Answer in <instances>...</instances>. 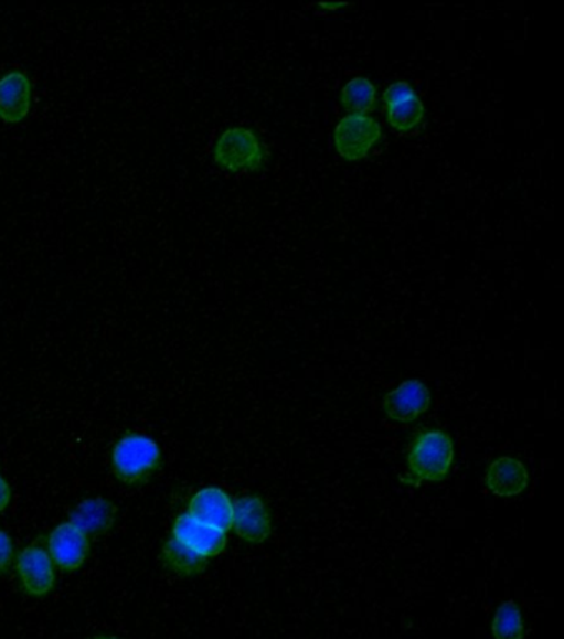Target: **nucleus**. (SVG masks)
I'll list each match as a JSON object with an SVG mask.
<instances>
[{
  "label": "nucleus",
  "instance_id": "20e7f679",
  "mask_svg": "<svg viewBox=\"0 0 564 639\" xmlns=\"http://www.w3.org/2000/svg\"><path fill=\"white\" fill-rule=\"evenodd\" d=\"M383 138L376 119L368 115H348L340 119L333 131L334 149L344 161L357 162L366 158Z\"/></svg>",
  "mask_w": 564,
  "mask_h": 639
},
{
  "label": "nucleus",
  "instance_id": "a211bd4d",
  "mask_svg": "<svg viewBox=\"0 0 564 639\" xmlns=\"http://www.w3.org/2000/svg\"><path fill=\"white\" fill-rule=\"evenodd\" d=\"M416 92H414V86L409 82H394L384 89L383 102L386 108L391 106L403 105L407 99L414 98Z\"/></svg>",
  "mask_w": 564,
  "mask_h": 639
},
{
  "label": "nucleus",
  "instance_id": "aec40b11",
  "mask_svg": "<svg viewBox=\"0 0 564 639\" xmlns=\"http://www.w3.org/2000/svg\"><path fill=\"white\" fill-rule=\"evenodd\" d=\"M10 497H12V492H10V486L7 483L6 479L0 477V512L7 509L9 505Z\"/></svg>",
  "mask_w": 564,
  "mask_h": 639
},
{
  "label": "nucleus",
  "instance_id": "9d476101",
  "mask_svg": "<svg viewBox=\"0 0 564 639\" xmlns=\"http://www.w3.org/2000/svg\"><path fill=\"white\" fill-rule=\"evenodd\" d=\"M172 536L204 558L221 555L227 545V536L224 532L202 525L189 513L175 519L174 525H172Z\"/></svg>",
  "mask_w": 564,
  "mask_h": 639
},
{
  "label": "nucleus",
  "instance_id": "2eb2a0df",
  "mask_svg": "<svg viewBox=\"0 0 564 639\" xmlns=\"http://www.w3.org/2000/svg\"><path fill=\"white\" fill-rule=\"evenodd\" d=\"M162 560L168 568L184 576L198 575L207 565V558L192 552L191 549L178 542L174 536L162 546Z\"/></svg>",
  "mask_w": 564,
  "mask_h": 639
},
{
  "label": "nucleus",
  "instance_id": "6ab92c4d",
  "mask_svg": "<svg viewBox=\"0 0 564 639\" xmlns=\"http://www.w3.org/2000/svg\"><path fill=\"white\" fill-rule=\"evenodd\" d=\"M13 562V545L6 532H0V575L7 572Z\"/></svg>",
  "mask_w": 564,
  "mask_h": 639
},
{
  "label": "nucleus",
  "instance_id": "dca6fc26",
  "mask_svg": "<svg viewBox=\"0 0 564 639\" xmlns=\"http://www.w3.org/2000/svg\"><path fill=\"white\" fill-rule=\"evenodd\" d=\"M492 635L496 639H523L525 622L522 609L515 601H506L497 609L492 621Z\"/></svg>",
  "mask_w": 564,
  "mask_h": 639
},
{
  "label": "nucleus",
  "instance_id": "9b49d317",
  "mask_svg": "<svg viewBox=\"0 0 564 639\" xmlns=\"http://www.w3.org/2000/svg\"><path fill=\"white\" fill-rule=\"evenodd\" d=\"M232 526L245 542H265L272 533V520L264 500L258 496L241 497L234 505Z\"/></svg>",
  "mask_w": 564,
  "mask_h": 639
},
{
  "label": "nucleus",
  "instance_id": "412c9836",
  "mask_svg": "<svg viewBox=\"0 0 564 639\" xmlns=\"http://www.w3.org/2000/svg\"><path fill=\"white\" fill-rule=\"evenodd\" d=\"M347 6H348L347 2H320L321 9H327V10L343 9V7H347Z\"/></svg>",
  "mask_w": 564,
  "mask_h": 639
},
{
  "label": "nucleus",
  "instance_id": "0eeeda50",
  "mask_svg": "<svg viewBox=\"0 0 564 639\" xmlns=\"http://www.w3.org/2000/svg\"><path fill=\"white\" fill-rule=\"evenodd\" d=\"M88 553V536L72 522L62 523L50 533L49 555L58 568L75 572L85 563Z\"/></svg>",
  "mask_w": 564,
  "mask_h": 639
},
{
  "label": "nucleus",
  "instance_id": "4be33fe9",
  "mask_svg": "<svg viewBox=\"0 0 564 639\" xmlns=\"http://www.w3.org/2000/svg\"><path fill=\"white\" fill-rule=\"evenodd\" d=\"M93 639H119V638H116V636H98V638Z\"/></svg>",
  "mask_w": 564,
  "mask_h": 639
},
{
  "label": "nucleus",
  "instance_id": "423d86ee",
  "mask_svg": "<svg viewBox=\"0 0 564 639\" xmlns=\"http://www.w3.org/2000/svg\"><path fill=\"white\" fill-rule=\"evenodd\" d=\"M33 105L32 78L23 70L13 68L0 76V121L19 125Z\"/></svg>",
  "mask_w": 564,
  "mask_h": 639
},
{
  "label": "nucleus",
  "instance_id": "1a4fd4ad",
  "mask_svg": "<svg viewBox=\"0 0 564 639\" xmlns=\"http://www.w3.org/2000/svg\"><path fill=\"white\" fill-rule=\"evenodd\" d=\"M430 406V391L423 381L407 380L384 397V411L397 423H413Z\"/></svg>",
  "mask_w": 564,
  "mask_h": 639
},
{
  "label": "nucleus",
  "instance_id": "7ed1b4c3",
  "mask_svg": "<svg viewBox=\"0 0 564 639\" xmlns=\"http://www.w3.org/2000/svg\"><path fill=\"white\" fill-rule=\"evenodd\" d=\"M214 162L228 172L257 171L264 164L265 151L254 129L232 126L214 145Z\"/></svg>",
  "mask_w": 564,
  "mask_h": 639
},
{
  "label": "nucleus",
  "instance_id": "f8f14e48",
  "mask_svg": "<svg viewBox=\"0 0 564 639\" xmlns=\"http://www.w3.org/2000/svg\"><path fill=\"white\" fill-rule=\"evenodd\" d=\"M486 482L496 496H519L529 487V470L515 457H500L487 469Z\"/></svg>",
  "mask_w": 564,
  "mask_h": 639
},
{
  "label": "nucleus",
  "instance_id": "4468645a",
  "mask_svg": "<svg viewBox=\"0 0 564 639\" xmlns=\"http://www.w3.org/2000/svg\"><path fill=\"white\" fill-rule=\"evenodd\" d=\"M340 102L350 115H368L376 108V86L366 76H357L341 88Z\"/></svg>",
  "mask_w": 564,
  "mask_h": 639
},
{
  "label": "nucleus",
  "instance_id": "f3484780",
  "mask_svg": "<svg viewBox=\"0 0 564 639\" xmlns=\"http://www.w3.org/2000/svg\"><path fill=\"white\" fill-rule=\"evenodd\" d=\"M426 118V108L419 96L407 99L403 105L391 106L386 109V121L397 132H411L419 128Z\"/></svg>",
  "mask_w": 564,
  "mask_h": 639
},
{
  "label": "nucleus",
  "instance_id": "ddd939ff",
  "mask_svg": "<svg viewBox=\"0 0 564 639\" xmlns=\"http://www.w3.org/2000/svg\"><path fill=\"white\" fill-rule=\"evenodd\" d=\"M118 509L109 500L96 497L86 499L73 509L70 522L82 530L86 536H98L109 532L115 525Z\"/></svg>",
  "mask_w": 564,
  "mask_h": 639
},
{
  "label": "nucleus",
  "instance_id": "f257e3e1",
  "mask_svg": "<svg viewBox=\"0 0 564 639\" xmlns=\"http://www.w3.org/2000/svg\"><path fill=\"white\" fill-rule=\"evenodd\" d=\"M409 473L404 482L421 486L423 482H440L449 476L454 462L453 437L443 429H429L417 434L411 444Z\"/></svg>",
  "mask_w": 564,
  "mask_h": 639
},
{
  "label": "nucleus",
  "instance_id": "f03ea898",
  "mask_svg": "<svg viewBox=\"0 0 564 639\" xmlns=\"http://www.w3.org/2000/svg\"><path fill=\"white\" fill-rule=\"evenodd\" d=\"M111 466L121 482H145L161 466V449L151 437L129 433L113 447Z\"/></svg>",
  "mask_w": 564,
  "mask_h": 639
},
{
  "label": "nucleus",
  "instance_id": "6e6552de",
  "mask_svg": "<svg viewBox=\"0 0 564 639\" xmlns=\"http://www.w3.org/2000/svg\"><path fill=\"white\" fill-rule=\"evenodd\" d=\"M189 515L202 525L225 533L234 525V503L219 487H205L189 502Z\"/></svg>",
  "mask_w": 564,
  "mask_h": 639
},
{
  "label": "nucleus",
  "instance_id": "39448f33",
  "mask_svg": "<svg viewBox=\"0 0 564 639\" xmlns=\"http://www.w3.org/2000/svg\"><path fill=\"white\" fill-rule=\"evenodd\" d=\"M17 575L25 593L32 596H45L55 586V565L43 546H26L17 556Z\"/></svg>",
  "mask_w": 564,
  "mask_h": 639
}]
</instances>
